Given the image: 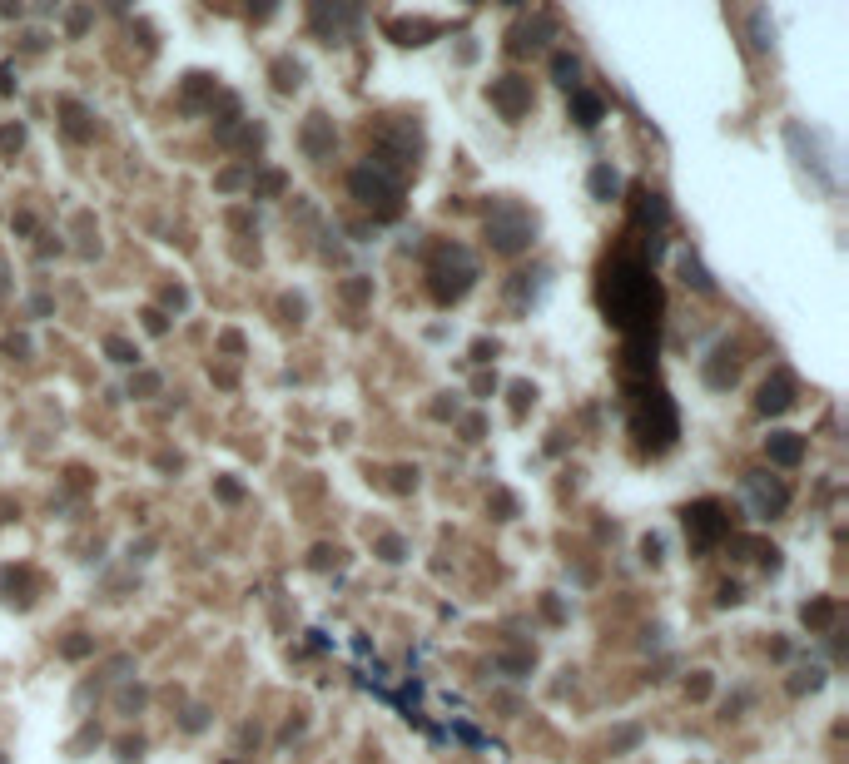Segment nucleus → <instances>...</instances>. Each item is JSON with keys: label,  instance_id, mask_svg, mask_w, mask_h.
<instances>
[{"label": "nucleus", "instance_id": "1", "mask_svg": "<svg viewBox=\"0 0 849 764\" xmlns=\"http://www.w3.org/2000/svg\"><path fill=\"white\" fill-rule=\"evenodd\" d=\"M353 194L378 214V219H398L403 214V184H398V174L388 169V164H378V159H368V164H358L353 169Z\"/></svg>", "mask_w": 849, "mask_h": 764}, {"label": "nucleus", "instance_id": "2", "mask_svg": "<svg viewBox=\"0 0 849 764\" xmlns=\"http://www.w3.org/2000/svg\"><path fill=\"white\" fill-rule=\"evenodd\" d=\"M532 234H537V224H532V214L517 209V204H497V209L487 214V244H492L497 254H522V249L532 244Z\"/></svg>", "mask_w": 849, "mask_h": 764}, {"label": "nucleus", "instance_id": "3", "mask_svg": "<svg viewBox=\"0 0 849 764\" xmlns=\"http://www.w3.org/2000/svg\"><path fill=\"white\" fill-rule=\"evenodd\" d=\"M427 278H432V298H437V303H457V298L472 288L477 268H472L467 249H442L437 263L427 268Z\"/></svg>", "mask_w": 849, "mask_h": 764}, {"label": "nucleus", "instance_id": "4", "mask_svg": "<svg viewBox=\"0 0 849 764\" xmlns=\"http://www.w3.org/2000/svg\"><path fill=\"white\" fill-rule=\"evenodd\" d=\"M492 105L507 115V120H517V115H527L532 110V85L522 80V75H502V80H492Z\"/></svg>", "mask_w": 849, "mask_h": 764}, {"label": "nucleus", "instance_id": "5", "mask_svg": "<svg viewBox=\"0 0 849 764\" xmlns=\"http://www.w3.org/2000/svg\"><path fill=\"white\" fill-rule=\"evenodd\" d=\"M795 402V387H790V378H770L765 387H760V412H785Z\"/></svg>", "mask_w": 849, "mask_h": 764}, {"label": "nucleus", "instance_id": "6", "mask_svg": "<svg viewBox=\"0 0 849 764\" xmlns=\"http://www.w3.org/2000/svg\"><path fill=\"white\" fill-rule=\"evenodd\" d=\"M765 447H770V457H775L780 467H795V462L805 457V442H800L795 432H775V437H770Z\"/></svg>", "mask_w": 849, "mask_h": 764}, {"label": "nucleus", "instance_id": "7", "mask_svg": "<svg viewBox=\"0 0 849 764\" xmlns=\"http://www.w3.org/2000/svg\"><path fill=\"white\" fill-rule=\"evenodd\" d=\"M303 149H308L313 159L333 149V129H328V120H323V115H313V120H308V129H303Z\"/></svg>", "mask_w": 849, "mask_h": 764}, {"label": "nucleus", "instance_id": "8", "mask_svg": "<svg viewBox=\"0 0 849 764\" xmlns=\"http://www.w3.org/2000/svg\"><path fill=\"white\" fill-rule=\"evenodd\" d=\"M715 516H720V507H696V511H686V521H691V526H696V531H701V536H720V531H725V521H715Z\"/></svg>", "mask_w": 849, "mask_h": 764}, {"label": "nucleus", "instance_id": "9", "mask_svg": "<svg viewBox=\"0 0 849 764\" xmlns=\"http://www.w3.org/2000/svg\"><path fill=\"white\" fill-rule=\"evenodd\" d=\"M552 75H557V85L576 90V85H581V60H576V55H557V60H552Z\"/></svg>", "mask_w": 849, "mask_h": 764}, {"label": "nucleus", "instance_id": "10", "mask_svg": "<svg viewBox=\"0 0 849 764\" xmlns=\"http://www.w3.org/2000/svg\"><path fill=\"white\" fill-rule=\"evenodd\" d=\"M571 110H576V125H596V120H601V100H596V95H586V90H576V105H571Z\"/></svg>", "mask_w": 849, "mask_h": 764}, {"label": "nucleus", "instance_id": "11", "mask_svg": "<svg viewBox=\"0 0 849 764\" xmlns=\"http://www.w3.org/2000/svg\"><path fill=\"white\" fill-rule=\"evenodd\" d=\"M616 189H621V179H616V169H606V164H601V169L591 174V194H596V199H611Z\"/></svg>", "mask_w": 849, "mask_h": 764}, {"label": "nucleus", "instance_id": "12", "mask_svg": "<svg viewBox=\"0 0 849 764\" xmlns=\"http://www.w3.org/2000/svg\"><path fill=\"white\" fill-rule=\"evenodd\" d=\"M274 75H279V90H298L303 65H298V60H279V65H274Z\"/></svg>", "mask_w": 849, "mask_h": 764}, {"label": "nucleus", "instance_id": "13", "mask_svg": "<svg viewBox=\"0 0 849 764\" xmlns=\"http://www.w3.org/2000/svg\"><path fill=\"white\" fill-rule=\"evenodd\" d=\"M105 353H110L115 363H135V358H140V353H135V343H125V338H110V343H105Z\"/></svg>", "mask_w": 849, "mask_h": 764}, {"label": "nucleus", "instance_id": "14", "mask_svg": "<svg viewBox=\"0 0 849 764\" xmlns=\"http://www.w3.org/2000/svg\"><path fill=\"white\" fill-rule=\"evenodd\" d=\"M378 551H383V561H403V541H398V536H383Z\"/></svg>", "mask_w": 849, "mask_h": 764}, {"label": "nucleus", "instance_id": "15", "mask_svg": "<svg viewBox=\"0 0 849 764\" xmlns=\"http://www.w3.org/2000/svg\"><path fill=\"white\" fill-rule=\"evenodd\" d=\"M219 497H224V502H239L244 487H239V482H219Z\"/></svg>", "mask_w": 849, "mask_h": 764}]
</instances>
